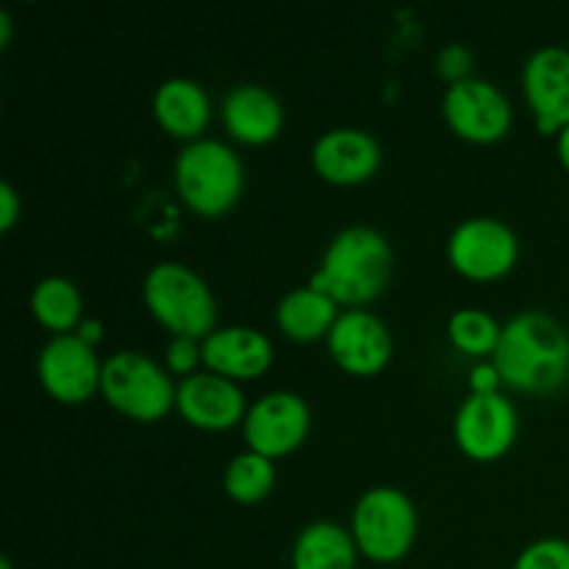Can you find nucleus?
Here are the masks:
<instances>
[{"mask_svg":"<svg viewBox=\"0 0 569 569\" xmlns=\"http://www.w3.org/2000/svg\"><path fill=\"white\" fill-rule=\"evenodd\" d=\"M0 569H14V567H11V561L3 556V559H0Z\"/></svg>","mask_w":569,"mask_h":569,"instance_id":"nucleus-32","label":"nucleus"},{"mask_svg":"<svg viewBox=\"0 0 569 569\" xmlns=\"http://www.w3.org/2000/svg\"><path fill=\"white\" fill-rule=\"evenodd\" d=\"M150 315L172 331L203 342L217 328V300L209 283L181 261H159L148 270L142 283Z\"/></svg>","mask_w":569,"mask_h":569,"instance_id":"nucleus-4","label":"nucleus"},{"mask_svg":"<svg viewBox=\"0 0 569 569\" xmlns=\"http://www.w3.org/2000/svg\"><path fill=\"white\" fill-rule=\"evenodd\" d=\"M200 350H203V365L211 372H220L233 381L259 378L272 365V342L253 326L214 328L200 342Z\"/></svg>","mask_w":569,"mask_h":569,"instance_id":"nucleus-16","label":"nucleus"},{"mask_svg":"<svg viewBox=\"0 0 569 569\" xmlns=\"http://www.w3.org/2000/svg\"><path fill=\"white\" fill-rule=\"evenodd\" d=\"M78 333H81V337L87 339V342L94 345L100 339V322H94V320L81 322V331H78Z\"/></svg>","mask_w":569,"mask_h":569,"instance_id":"nucleus-31","label":"nucleus"},{"mask_svg":"<svg viewBox=\"0 0 569 569\" xmlns=\"http://www.w3.org/2000/svg\"><path fill=\"white\" fill-rule=\"evenodd\" d=\"M511 569H569V542L561 537L533 539L520 550Z\"/></svg>","mask_w":569,"mask_h":569,"instance_id":"nucleus-24","label":"nucleus"},{"mask_svg":"<svg viewBox=\"0 0 569 569\" xmlns=\"http://www.w3.org/2000/svg\"><path fill=\"white\" fill-rule=\"evenodd\" d=\"M176 189L183 203L203 217H220L239 200L244 189V164L237 150L222 139H192L172 167Z\"/></svg>","mask_w":569,"mask_h":569,"instance_id":"nucleus-3","label":"nucleus"},{"mask_svg":"<svg viewBox=\"0 0 569 569\" xmlns=\"http://www.w3.org/2000/svg\"><path fill=\"white\" fill-rule=\"evenodd\" d=\"M556 150H559L561 164H565V170L569 172V126H565L556 133Z\"/></svg>","mask_w":569,"mask_h":569,"instance_id":"nucleus-29","label":"nucleus"},{"mask_svg":"<svg viewBox=\"0 0 569 569\" xmlns=\"http://www.w3.org/2000/svg\"><path fill=\"white\" fill-rule=\"evenodd\" d=\"M392 276V244L378 228L356 226L333 233L311 276V287L331 295L337 303L359 306L378 298Z\"/></svg>","mask_w":569,"mask_h":569,"instance_id":"nucleus-2","label":"nucleus"},{"mask_svg":"<svg viewBox=\"0 0 569 569\" xmlns=\"http://www.w3.org/2000/svg\"><path fill=\"white\" fill-rule=\"evenodd\" d=\"M520 239L509 222L498 217H470L459 222L448 239V259L472 281H492L517 264Z\"/></svg>","mask_w":569,"mask_h":569,"instance_id":"nucleus-7","label":"nucleus"},{"mask_svg":"<svg viewBox=\"0 0 569 569\" xmlns=\"http://www.w3.org/2000/svg\"><path fill=\"white\" fill-rule=\"evenodd\" d=\"M500 381L520 392H553L569 378V333L542 309L517 311L492 353Z\"/></svg>","mask_w":569,"mask_h":569,"instance_id":"nucleus-1","label":"nucleus"},{"mask_svg":"<svg viewBox=\"0 0 569 569\" xmlns=\"http://www.w3.org/2000/svg\"><path fill=\"white\" fill-rule=\"evenodd\" d=\"M167 367H170V372H176V376H192V372H198L194 367H198V361H203V350H200L198 339H189V337H172L170 345H167Z\"/></svg>","mask_w":569,"mask_h":569,"instance_id":"nucleus-25","label":"nucleus"},{"mask_svg":"<svg viewBox=\"0 0 569 569\" xmlns=\"http://www.w3.org/2000/svg\"><path fill=\"white\" fill-rule=\"evenodd\" d=\"M176 409L189 426L203 431H228L248 415L242 387L211 370H198L178 381Z\"/></svg>","mask_w":569,"mask_h":569,"instance_id":"nucleus-13","label":"nucleus"},{"mask_svg":"<svg viewBox=\"0 0 569 569\" xmlns=\"http://www.w3.org/2000/svg\"><path fill=\"white\" fill-rule=\"evenodd\" d=\"M11 39V14L9 9H0V48H6Z\"/></svg>","mask_w":569,"mask_h":569,"instance_id":"nucleus-30","label":"nucleus"},{"mask_svg":"<svg viewBox=\"0 0 569 569\" xmlns=\"http://www.w3.org/2000/svg\"><path fill=\"white\" fill-rule=\"evenodd\" d=\"M442 114L448 126L470 142H498L511 128V103L503 89L476 76L445 89Z\"/></svg>","mask_w":569,"mask_h":569,"instance_id":"nucleus-8","label":"nucleus"},{"mask_svg":"<svg viewBox=\"0 0 569 569\" xmlns=\"http://www.w3.org/2000/svg\"><path fill=\"white\" fill-rule=\"evenodd\" d=\"M498 383L500 381V372L492 361H481L470 370V389L472 392H498Z\"/></svg>","mask_w":569,"mask_h":569,"instance_id":"nucleus-28","label":"nucleus"},{"mask_svg":"<svg viewBox=\"0 0 569 569\" xmlns=\"http://www.w3.org/2000/svg\"><path fill=\"white\" fill-rule=\"evenodd\" d=\"M37 372L42 387L61 403H83L100 389L103 365L94 345L81 333H53L39 350Z\"/></svg>","mask_w":569,"mask_h":569,"instance_id":"nucleus-9","label":"nucleus"},{"mask_svg":"<svg viewBox=\"0 0 569 569\" xmlns=\"http://www.w3.org/2000/svg\"><path fill=\"white\" fill-rule=\"evenodd\" d=\"M333 361L353 376H372L392 359V333L387 322L365 309L339 311L326 337Z\"/></svg>","mask_w":569,"mask_h":569,"instance_id":"nucleus-14","label":"nucleus"},{"mask_svg":"<svg viewBox=\"0 0 569 569\" xmlns=\"http://www.w3.org/2000/svg\"><path fill=\"white\" fill-rule=\"evenodd\" d=\"M100 392L133 420H159L176 406L178 383L170 372L142 350H117L103 361Z\"/></svg>","mask_w":569,"mask_h":569,"instance_id":"nucleus-6","label":"nucleus"},{"mask_svg":"<svg viewBox=\"0 0 569 569\" xmlns=\"http://www.w3.org/2000/svg\"><path fill=\"white\" fill-rule=\"evenodd\" d=\"M311 164L331 183H361L381 167V142L365 128H331L311 144Z\"/></svg>","mask_w":569,"mask_h":569,"instance_id":"nucleus-15","label":"nucleus"},{"mask_svg":"<svg viewBox=\"0 0 569 569\" xmlns=\"http://www.w3.org/2000/svg\"><path fill=\"white\" fill-rule=\"evenodd\" d=\"M437 70H439V76L450 78V83L461 81V78H470V70H472L470 50L459 42L445 44L437 56Z\"/></svg>","mask_w":569,"mask_h":569,"instance_id":"nucleus-26","label":"nucleus"},{"mask_svg":"<svg viewBox=\"0 0 569 569\" xmlns=\"http://www.w3.org/2000/svg\"><path fill=\"white\" fill-rule=\"evenodd\" d=\"M350 533L361 556L378 565L400 561L417 537L415 500L398 487H372L356 500Z\"/></svg>","mask_w":569,"mask_h":569,"instance_id":"nucleus-5","label":"nucleus"},{"mask_svg":"<svg viewBox=\"0 0 569 569\" xmlns=\"http://www.w3.org/2000/svg\"><path fill=\"white\" fill-rule=\"evenodd\" d=\"M522 92L542 133L569 126V48L545 44L526 59Z\"/></svg>","mask_w":569,"mask_h":569,"instance_id":"nucleus-12","label":"nucleus"},{"mask_svg":"<svg viewBox=\"0 0 569 569\" xmlns=\"http://www.w3.org/2000/svg\"><path fill=\"white\" fill-rule=\"evenodd\" d=\"M517 426V409L503 392H470L456 411V445L470 459L492 461L515 445Z\"/></svg>","mask_w":569,"mask_h":569,"instance_id":"nucleus-11","label":"nucleus"},{"mask_svg":"<svg viewBox=\"0 0 569 569\" xmlns=\"http://www.w3.org/2000/svg\"><path fill=\"white\" fill-rule=\"evenodd\" d=\"M503 326L483 309H459L448 320V337L461 353L492 356Z\"/></svg>","mask_w":569,"mask_h":569,"instance_id":"nucleus-23","label":"nucleus"},{"mask_svg":"<svg viewBox=\"0 0 569 569\" xmlns=\"http://www.w3.org/2000/svg\"><path fill=\"white\" fill-rule=\"evenodd\" d=\"M31 311L50 331L70 333L81 320V289L64 276H44L31 292Z\"/></svg>","mask_w":569,"mask_h":569,"instance_id":"nucleus-21","label":"nucleus"},{"mask_svg":"<svg viewBox=\"0 0 569 569\" xmlns=\"http://www.w3.org/2000/svg\"><path fill=\"white\" fill-rule=\"evenodd\" d=\"M359 553L348 528L331 520H315L295 537L292 569H356Z\"/></svg>","mask_w":569,"mask_h":569,"instance_id":"nucleus-19","label":"nucleus"},{"mask_svg":"<svg viewBox=\"0 0 569 569\" xmlns=\"http://www.w3.org/2000/svg\"><path fill=\"white\" fill-rule=\"evenodd\" d=\"M22 211V200L17 194V189L11 187L9 178L0 181V231H11Z\"/></svg>","mask_w":569,"mask_h":569,"instance_id":"nucleus-27","label":"nucleus"},{"mask_svg":"<svg viewBox=\"0 0 569 569\" xmlns=\"http://www.w3.org/2000/svg\"><path fill=\"white\" fill-rule=\"evenodd\" d=\"M309 426L311 409L306 398L289 392V389H276L248 406L242 433L250 450L267 456V459H278V456L292 453L303 442Z\"/></svg>","mask_w":569,"mask_h":569,"instance_id":"nucleus-10","label":"nucleus"},{"mask_svg":"<svg viewBox=\"0 0 569 569\" xmlns=\"http://www.w3.org/2000/svg\"><path fill=\"white\" fill-rule=\"evenodd\" d=\"M222 126L244 144H264L283 126V106L272 89L261 83H237L222 98Z\"/></svg>","mask_w":569,"mask_h":569,"instance_id":"nucleus-17","label":"nucleus"},{"mask_svg":"<svg viewBox=\"0 0 569 569\" xmlns=\"http://www.w3.org/2000/svg\"><path fill=\"white\" fill-rule=\"evenodd\" d=\"M331 295L309 287H295L278 300L276 322L289 339L298 342H311V339L328 337L331 326L337 322L339 309Z\"/></svg>","mask_w":569,"mask_h":569,"instance_id":"nucleus-20","label":"nucleus"},{"mask_svg":"<svg viewBox=\"0 0 569 569\" xmlns=\"http://www.w3.org/2000/svg\"><path fill=\"white\" fill-rule=\"evenodd\" d=\"M272 483H276L272 459L256 453V450H242L222 470V489L239 503H256V500L267 498Z\"/></svg>","mask_w":569,"mask_h":569,"instance_id":"nucleus-22","label":"nucleus"},{"mask_svg":"<svg viewBox=\"0 0 569 569\" xmlns=\"http://www.w3.org/2000/svg\"><path fill=\"white\" fill-rule=\"evenodd\" d=\"M153 117L170 137L200 139L211 120V98L192 78H167L153 92Z\"/></svg>","mask_w":569,"mask_h":569,"instance_id":"nucleus-18","label":"nucleus"}]
</instances>
